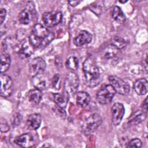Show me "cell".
<instances>
[{
	"mask_svg": "<svg viewBox=\"0 0 148 148\" xmlns=\"http://www.w3.org/2000/svg\"><path fill=\"white\" fill-rule=\"evenodd\" d=\"M54 35L44 25L35 24L32 30L29 39L34 47H42L47 46L54 39Z\"/></svg>",
	"mask_w": 148,
	"mask_h": 148,
	"instance_id": "obj_1",
	"label": "cell"
},
{
	"mask_svg": "<svg viewBox=\"0 0 148 148\" xmlns=\"http://www.w3.org/2000/svg\"><path fill=\"white\" fill-rule=\"evenodd\" d=\"M83 70L86 84L90 87L97 86L100 80L99 71L95 61L92 58L88 57L84 61Z\"/></svg>",
	"mask_w": 148,
	"mask_h": 148,
	"instance_id": "obj_2",
	"label": "cell"
},
{
	"mask_svg": "<svg viewBox=\"0 0 148 148\" xmlns=\"http://www.w3.org/2000/svg\"><path fill=\"white\" fill-rule=\"evenodd\" d=\"M101 117L97 113L90 116L82 125V131L86 135H88L94 132L102 124Z\"/></svg>",
	"mask_w": 148,
	"mask_h": 148,
	"instance_id": "obj_3",
	"label": "cell"
},
{
	"mask_svg": "<svg viewBox=\"0 0 148 148\" xmlns=\"http://www.w3.org/2000/svg\"><path fill=\"white\" fill-rule=\"evenodd\" d=\"M115 94L116 91L110 84L103 85L97 94V99L101 104H108L112 101Z\"/></svg>",
	"mask_w": 148,
	"mask_h": 148,
	"instance_id": "obj_4",
	"label": "cell"
},
{
	"mask_svg": "<svg viewBox=\"0 0 148 148\" xmlns=\"http://www.w3.org/2000/svg\"><path fill=\"white\" fill-rule=\"evenodd\" d=\"M79 85L78 76L74 72H71L66 75L64 80V88L68 95H72L77 92Z\"/></svg>",
	"mask_w": 148,
	"mask_h": 148,
	"instance_id": "obj_5",
	"label": "cell"
},
{
	"mask_svg": "<svg viewBox=\"0 0 148 148\" xmlns=\"http://www.w3.org/2000/svg\"><path fill=\"white\" fill-rule=\"evenodd\" d=\"M108 79L110 85L114 88L116 92L124 95L129 93L130 91V86L122 79L116 76H110Z\"/></svg>",
	"mask_w": 148,
	"mask_h": 148,
	"instance_id": "obj_6",
	"label": "cell"
},
{
	"mask_svg": "<svg viewBox=\"0 0 148 148\" xmlns=\"http://www.w3.org/2000/svg\"><path fill=\"white\" fill-rule=\"evenodd\" d=\"M46 68V62L41 57H36L29 63L28 69L30 75L32 76L43 73Z\"/></svg>",
	"mask_w": 148,
	"mask_h": 148,
	"instance_id": "obj_7",
	"label": "cell"
},
{
	"mask_svg": "<svg viewBox=\"0 0 148 148\" xmlns=\"http://www.w3.org/2000/svg\"><path fill=\"white\" fill-rule=\"evenodd\" d=\"M62 17L60 12H45L42 15V21L45 25L49 27H52L61 22Z\"/></svg>",
	"mask_w": 148,
	"mask_h": 148,
	"instance_id": "obj_8",
	"label": "cell"
},
{
	"mask_svg": "<svg viewBox=\"0 0 148 148\" xmlns=\"http://www.w3.org/2000/svg\"><path fill=\"white\" fill-rule=\"evenodd\" d=\"M0 94L2 97H9L13 91V82L11 77L7 75H1L0 77Z\"/></svg>",
	"mask_w": 148,
	"mask_h": 148,
	"instance_id": "obj_9",
	"label": "cell"
},
{
	"mask_svg": "<svg viewBox=\"0 0 148 148\" xmlns=\"http://www.w3.org/2000/svg\"><path fill=\"white\" fill-rule=\"evenodd\" d=\"M125 113L123 105L121 103H115L112 108V120L114 125L120 124Z\"/></svg>",
	"mask_w": 148,
	"mask_h": 148,
	"instance_id": "obj_10",
	"label": "cell"
},
{
	"mask_svg": "<svg viewBox=\"0 0 148 148\" xmlns=\"http://www.w3.org/2000/svg\"><path fill=\"white\" fill-rule=\"evenodd\" d=\"M32 82L34 86L40 90H44L47 88L50 84V80L47 76L43 73L33 76Z\"/></svg>",
	"mask_w": 148,
	"mask_h": 148,
	"instance_id": "obj_11",
	"label": "cell"
},
{
	"mask_svg": "<svg viewBox=\"0 0 148 148\" xmlns=\"http://www.w3.org/2000/svg\"><path fill=\"white\" fill-rule=\"evenodd\" d=\"M14 143L22 147H31L35 144V140L33 136L29 133L23 134L17 136Z\"/></svg>",
	"mask_w": 148,
	"mask_h": 148,
	"instance_id": "obj_12",
	"label": "cell"
},
{
	"mask_svg": "<svg viewBox=\"0 0 148 148\" xmlns=\"http://www.w3.org/2000/svg\"><path fill=\"white\" fill-rule=\"evenodd\" d=\"M34 16V9L32 6H28L23 10L18 16V20L21 24H29L33 19Z\"/></svg>",
	"mask_w": 148,
	"mask_h": 148,
	"instance_id": "obj_13",
	"label": "cell"
},
{
	"mask_svg": "<svg viewBox=\"0 0 148 148\" xmlns=\"http://www.w3.org/2000/svg\"><path fill=\"white\" fill-rule=\"evenodd\" d=\"M34 47L31 44L28 38L23 42L21 48L18 51L19 56L23 59L27 58L34 53Z\"/></svg>",
	"mask_w": 148,
	"mask_h": 148,
	"instance_id": "obj_14",
	"label": "cell"
},
{
	"mask_svg": "<svg viewBox=\"0 0 148 148\" xmlns=\"http://www.w3.org/2000/svg\"><path fill=\"white\" fill-rule=\"evenodd\" d=\"M92 35L86 31H81L74 39V44L76 46H82L89 43L92 40Z\"/></svg>",
	"mask_w": 148,
	"mask_h": 148,
	"instance_id": "obj_15",
	"label": "cell"
},
{
	"mask_svg": "<svg viewBox=\"0 0 148 148\" xmlns=\"http://www.w3.org/2000/svg\"><path fill=\"white\" fill-rule=\"evenodd\" d=\"M41 121V116L39 113H33L27 117L26 123L28 128L35 130L40 127Z\"/></svg>",
	"mask_w": 148,
	"mask_h": 148,
	"instance_id": "obj_16",
	"label": "cell"
},
{
	"mask_svg": "<svg viewBox=\"0 0 148 148\" xmlns=\"http://www.w3.org/2000/svg\"><path fill=\"white\" fill-rule=\"evenodd\" d=\"M134 89L137 94L140 95H145L148 90V83L147 80L142 78L135 81L134 84Z\"/></svg>",
	"mask_w": 148,
	"mask_h": 148,
	"instance_id": "obj_17",
	"label": "cell"
},
{
	"mask_svg": "<svg viewBox=\"0 0 148 148\" xmlns=\"http://www.w3.org/2000/svg\"><path fill=\"white\" fill-rule=\"evenodd\" d=\"M76 103L78 106L84 108L87 106L90 102L89 94L85 91H79L76 94Z\"/></svg>",
	"mask_w": 148,
	"mask_h": 148,
	"instance_id": "obj_18",
	"label": "cell"
},
{
	"mask_svg": "<svg viewBox=\"0 0 148 148\" xmlns=\"http://www.w3.org/2000/svg\"><path fill=\"white\" fill-rule=\"evenodd\" d=\"M42 94L41 90L35 88L29 91L28 92V100L35 104H38L39 103L42 99Z\"/></svg>",
	"mask_w": 148,
	"mask_h": 148,
	"instance_id": "obj_19",
	"label": "cell"
},
{
	"mask_svg": "<svg viewBox=\"0 0 148 148\" xmlns=\"http://www.w3.org/2000/svg\"><path fill=\"white\" fill-rule=\"evenodd\" d=\"M146 116V114L144 112L141 110H137L135 113H134L133 115L130 117L128 120V124L134 125L140 123L145 119Z\"/></svg>",
	"mask_w": 148,
	"mask_h": 148,
	"instance_id": "obj_20",
	"label": "cell"
},
{
	"mask_svg": "<svg viewBox=\"0 0 148 148\" xmlns=\"http://www.w3.org/2000/svg\"><path fill=\"white\" fill-rule=\"evenodd\" d=\"M53 99L57 106L62 108L66 107L68 103V97L65 94L62 93L53 94Z\"/></svg>",
	"mask_w": 148,
	"mask_h": 148,
	"instance_id": "obj_21",
	"label": "cell"
},
{
	"mask_svg": "<svg viewBox=\"0 0 148 148\" xmlns=\"http://www.w3.org/2000/svg\"><path fill=\"white\" fill-rule=\"evenodd\" d=\"M10 56L8 53H3L1 56L0 71L2 73L6 72L9 68L10 65Z\"/></svg>",
	"mask_w": 148,
	"mask_h": 148,
	"instance_id": "obj_22",
	"label": "cell"
},
{
	"mask_svg": "<svg viewBox=\"0 0 148 148\" xmlns=\"http://www.w3.org/2000/svg\"><path fill=\"white\" fill-rule=\"evenodd\" d=\"M119 50L113 45H110L108 46L107 47L103 50V57L105 59L110 60L114 58L119 53Z\"/></svg>",
	"mask_w": 148,
	"mask_h": 148,
	"instance_id": "obj_23",
	"label": "cell"
},
{
	"mask_svg": "<svg viewBox=\"0 0 148 148\" xmlns=\"http://www.w3.org/2000/svg\"><path fill=\"white\" fill-rule=\"evenodd\" d=\"M112 17L118 23H123L125 20V15L124 14L121 9L118 6H115L113 8Z\"/></svg>",
	"mask_w": 148,
	"mask_h": 148,
	"instance_id": "obj_24",
	"label": "cell"
},
{
	"mask_svg": "<svg viewBox=\"0 0 148 148\" xmlns=\"http://www.w3.org/2000/svg\"><path fill=\"white\" fill-rule=\"evenodd\" d=\"M79 60L75 56L69 57L66 62V66L72 71H76L79 66Z\"/></svg>",
	"mask_w": 148,
	"mask_h": 148,
	"instance_id": "obj_25",
	"label": "cell"
},
{
	"mask_svg": "<svg viewBox=\"0 0 148 148\" xmlns=\"http://www.w3.org/2000/svg\"><path fill=\"white\" fill-rule=\"evenodd\" d=\"M111 45H113L118 49H121L126 46L127 42L120 36H114L112 39Z\"/></svg>",
	"mask_w": 148,
	"mask_h": 148,
	"instance_id": "obj_26",
	"label": "cell"
},
{
	"mask_svg": "<svg viewBox=\"0 0 148 148\" xmlns=\"http://www.w3.org/2000/svg\"><path fill=\"white\" fill-rule=\"evenodd\" d=\"M142 146V141L138 138H134L131 139L127 147H140Z\"/></svg>",
	"mask_w": 148,
	"mask_h": 148,
	"instance_id": "obj_27",
	"label": "cell"
},
{
	"mask_svg": "<svg viewBox=\"0 0 148 148\" xmlns=\"http://www.w3.org/2000/svg\"><path fill=\"white\" fill-rule=\"evenodd\" d=\"M51 83L54 88L59 89L60 87V76L58 74L55 75L52 79Z\"/></svg>",
	"mask_w": 148,
	"mask_h": 148,
	"instance_id": "obj_28",
	"label": "cell"
},
{
	"mask_svg": "<svg viewBox=\"0 0 148 148\" xmlns=\"http://www.w3.org/2000/svg\"><path fill=\"white\" fill-rule=\"evenodd\" d=\"M22 116L20 113H16L13 117L12 124L13 126H18L21 122Z\"/></svg>",
	"mask_w": 148,
	"mask_h": 148,
	"instance_id": "obj_29",
	"label": "cell"
},
{
	"mask_svg": "<svg viewBox=\"0 0 148 148\" xmlns=\"http://www.w3.org/2000/svg\"><path fill=\"white\" fill-rule=\"evenodd\" d=\"M9 128H10V127H9L8 124L7 123V122L6 121H5L4 122H2V121L1 120V132H6L9 130Z\"/></svg>",
	"mask_w": 148,
	"mask_h": 148,
	"instance_id": "obj_30",
	"label": "cell"
},
{
	"mask_svg": "<svg viewBox=\"0 0 148 148\" xmlns=\"http://www.w3.org/2000/svg\"><path fill=\"white\" fill-rule=\"evenodd\" d=\"M63 108H60L59 106H58L57 108H56L55 109V112L57 113V114L59 116H61V117H65L66 116V113L62 109Z\"/></svg>",
	"mask_w": 148,
	"mask_h": 148,
	"instance_id": "obj_31",
	"label": "cell"
},
{
	"mask_svg": "<svg viewBox=\"0 0 148 148\" xmlns=\"http://www.w3.org/2000/svg\"><path fill=\"white\" fill-rule=\"evenodd\" d=\"M6 16V10L3 9L2 8L1 9V12H0V22H1V24H2V23H3L5 17Z\"/></svg>",
	"mask_w": 148,
	"mask_h": 148,
	"instance_id": "obj_32",
	"label": "cell"
},
{
	"mask_svg": "<svg viewBox=\"0 0 148 148\" xmlns=\"http://www.w3.org/2000/svg\"><path fill=\"white\" fill-rule=\"evenodd\" d=\"M143 112L145 113V114L147 115V98L145 99V100L143 102Z\"/></svg>",
	"mask_w": 148,
	"mask_h": 148,
	"instance_id": "obj_33",
	"label": "cell"
},
{
	"mask_svg": "<svg viewBox=\"0 0 148 148\" xmlns=\"http://www.w3.org/2000/svg\"><path fill=\"white\" fill-rule=\"evenodd\" d=\"M143 65L145 66V69L147 71V52H146L145 58L143 59Z\"/></svg>",
	"mask_w": 148,
	"mask_h": 148,
	"instance_id": "obj_34",
	"label": "cell"
},
{
	"mask_svg": "<svg viewBox=\"0 0 148 148\" xmlns=\"http://www.w3.org/2000/svg\"><path fill=\"white\" fill-rule=\"evenodd\" d=\"M80 2L79 1H68V3L72 6H75L77 5Z\"/></svg>",
	"mask_w": 148,
	"mask_h": 148,
	"instance_id": "obj_35",
	"label": "cell"
},
{
	"mask_svg": "<svg viewBox=\"0 0 148 148\" xmlns=\"http://www.w3.org/2000/svg\"><path fill=\"white\" fill-rule=\"evenodd\" d=\"M127 2V1H119V2H120V3H125V2Z\"/></svg>",
	"mask_w": 148,
	"mask_h": 148,
	"instance_id": "obj_36",
	"label": "cell"
}]
</instances>
